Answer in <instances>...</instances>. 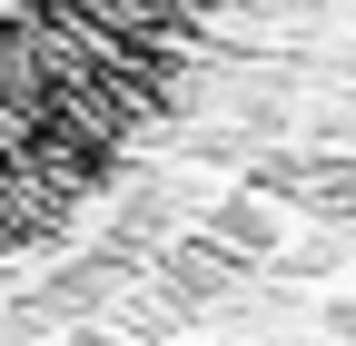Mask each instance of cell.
Instances as JSON below:
<instances>
[{"mask_svg": "<svg viewBox=\"0 0 356 346\" xmlns=\"http://www.w3.org/2000/svg\"><path fill=\"white\" fill-rule=\"evenodd\" d=\"M208 0H0V267L159 119Z\"/></svg>", "mask_w": 356, "mask_h": 346, "instance_id": "cell-1", "label": "cell"}]
</instances>
